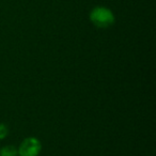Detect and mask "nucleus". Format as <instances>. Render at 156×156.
I'll list each match as a JSON object with an SVG mask.
<instances>
[{
	"label": "nucleus",
	"instance_id": "obj_4",
	"mask_svg": "<svg viewBox=\"0 0 156 156\" xmlns=\"http://www.w3.org/2000/svg\"><path fill=\"white\" fill-rule=\"evenodd\" d=\"M8 135V127L5 124H0V139H3Z\"/></svg>",
	"mask_w": 156,
	"mask_h": 156
},
{
	"label": "nucleus",
	"instance_id": "obj_2",
	"mask_svg": "<svg viewBox=\"0 0 156 156\" xmlns=\"http://www.w3.org/2000/svg\"><path fill=\"white\" fill-rule=\"evenodd\" d=\"M42 151V143L35 137H27L17 147L18 156H39Z\"/></svg>",
	"mask_w": 156,
	"mask_h": 156
},
{
	"label": "nucleus",
	"instance_id": "obj_3",
	"mask_svg": "<svg viewBox=\"0 0 156 156\" xmlns=\"http://www.w3.org/2000/svg\"><path fill=\"white\" fill-rule=\"evenodd\" d=\"M0 156H18L17 147L14 145H5L0 149Z\"/></svg>",
	"mask_w": 156,
	"mask_h": 156
},
{
	"label": "nucleus",
	"instance_id": "obj_1",
	"mask_svg": "<svg viewBox=\"0 0 156 156\" xmlns=\"http://www.w3.org/2000/svg\"><path fill=\"white\" fill-rule=\"evenodd\" d=\"M90 20L91 23L100 29H107L111 27L115 22L113 12L110 9L103 5H98L93 8L90 12Z\"/></svg>",
	"mask_w": 156,
	"mask_h": 156
}]
</instances>
